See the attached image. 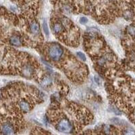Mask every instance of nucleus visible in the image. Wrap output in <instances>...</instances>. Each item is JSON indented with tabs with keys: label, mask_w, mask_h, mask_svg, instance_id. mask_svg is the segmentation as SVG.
<instances>
[{
	"label": "nucleus",
	"mask_w": 135,
	"mask_h": 135,
	"mask_svg": "<svg viewBox=\"0 0 135 135\" xmlns=\"http://www.w3.org/2000/svg\"><path fill=\"white\" fill-rule=\"evenodd\" d=\"M49 54L53 60L58 61L63 54V49L58 44H53L49 47Z\"/></svg>",
	"instance_id": "f257e3e1"
},
{
	"label": "nucleus",
	"mask_w": 135,
	"mask_h": 135,
	"mask_svg": "<svg viewBox=\"0 0 135 135\" xmlns=\"http://www.w3.org/2000/svg\"><path fill=\"white\" fill-rule=\"evenodd\" d=\"M56 128L58 131L63 132H69L71 130V124L68 120L62 119L60 120V122L58 123Z\"/></svg>",
	"instance_id": "f03ea898"
},
{
	"label": "nucleus",
	"mask_w": 135,
	"mask_h": 135,
	"mask_svg": "<svg viewBox=\"0 0 135 135\" xmlns=\"http://www.w3.org/2000/svg\"><path fill=\"white\" fill-rule=\"evenodd\" d=\"M2 131L4 134H12L14 133V128L10 124L8 123H5L2 125Z\"/></svg>",
	"instance_id": "7ed1b4c3"
},
{
	"label": "nucleus",
	"mask_w": 135,
	"mask_h": 135,
	"mask_svg": "<svg viewBox=\"0 0 135 135\" xmlns=\"http://www.w3.org/2000/svg\"><path fill=\"white\" fill-rule=\"evenodd\" d=\"M30 31L35 35H37L40 32V28H39V25L37 22H33L30 25Z\"/></svg>",
	"instance_id": "20e7f679"
},
{
	"label": "nucleus",
	"mask_w": 135,
	"mask_h": 135,
	"mask_svg": "<svg viewBox=\"0 0 135 135\" xmlns=\"http://www.w3.org/2000/svg\"><path fill=\"white\" fill-rule=\"evenodd\" d=\"M10 43L13 45L20 46L21 45V40L18 36H12L10 38Z\"/></svg>",
	"instance_id": "39448f33"
},
{
	"label": "nucleus",
	"mask_w": 135,
	"mask_h": 135,
	"mask_svg": "<svg viewBox=\"0 0 135 135\" xmlns=\"http://www.w3.org/2000/svg\"><path fill=\"white\" fill-rule=\"evenodd\" d=\"M20 107L25 112H28V111L30 110V105L27 102L25 101H22L20 103Z\"/></svg>",
	"instance_id": "423d86ee"
},
{
	"label": "nucleus",
	"mask_w": 135,
	"mask_h": 135,
	"mask_svg": "<svg viewBox=\"0 0 135 135\" xmlns=\"http://www.w3.org/2000/svg\"><path fill=\"white\" fill-rule=\"evenodd\" d=\"M63 26L60 23H56L53 26V31L55 33H60L63 30Z\"/></svg>",
	"instance_id": "0eeeda50"
},
{
	"label": "nucleus",
	"mask_w": 135,
	"mask_h": 135,
	"mask_svg": "<svg viewBox=\"0 0 135 135\" xmlns=\"http://www.w3.org/2000/svg\"><path fill=\"white\" fill-rule=\"evenodd\" d=\"M32 72H33V70H32V68L30 66H26L23 69V74L25 76H30L32 74Z\"/></svg>",
	"instance_id": "6e6552de"
},
{
	"label": "nucleus",
	"mask_w": 135,
	"mask_h": 135,
	"mask_svg": "<svg viewBox=\"0 0 135 135\" xmlns=\"http://www.w3.org/2000/svg\"><path fill=\"white\" fill-rule=\"evenodd\" d=\"M51 79L49 77H45L41 82V85L43 86H47L51 83Z\"/></svg>",
	"instance_id": "1a4fd4ad"
},
{
	"label": "nucleus",
	"mask_w": 135,
	"mask_h": 135,
	"mask_svg": "<svg viewBox=\"0 0 135 135\" xmlns=\"http://www.w3.org/2000/svg\"><path fill=\"white\" fill-rule=\"evenodd\" d=\"M43 28L44 33L45 34V35L47 36V37H49V28H48L47 24V22H46L45 20H44L43 23Z\"/></svg>",
	"instance_id": "9d476101"
},
{
	"label": "nucleus",
	"mask_w": 135,
	"mask_h": 135,
	"mask_svg": "<svg viewBox=\"0 0 135 135\" xmlns=\"http://www.w3.org/2000/svg\"><path fill=\"white\" fill-rule=\"evenodd\" d=\"M77 55L78 56V58L82 60L83 61H86V56L84 53H83L82 52H77Z\"/></svg>",
	"instance_id": "9b49d317"
},
{
	"label": "nucleus",
	"mask_w": 135,
	"mask_h": 135,
	"mask_svg": "<svg viewBox=\"0 0 135 135\" xmlns=\"http://www.w3.org/2000/svg\"><path fill=\"white\" fill-rule=\"evenodd\" d=\"M128 33L132 36L134 35V26H130L128 28Z\"/></svg>",
	"instance_id": "f8f14e48"
},
{
	"label": "nucleus",
	"mask_w": 135,
	"mask_h": 135,
	"mask_svg": "<svg viewBox=\"0 0 135 135\" xmlns=\"http://www.w3.org/2000/svg\"><path fill=\"white\" fill-rule=\"evenodd\" d=\"M87 21L88 19L86 17H81V18H80V22H81V23H82V24H85L86 22H87Z\"/></svg>",
	"instance_id": "ddd939ff"
},
{
	"label": "nucleus",
	"mask_w": 135,
	"mask_h": 135,
	"mask_svg": "<svg viewBox=\"0 0 135 135\" xmlns=\"http://www.w3.org/2000/svg\"><path fill=\"white\" fill-rule=\"evenodd\" d=\"M95 81H96V82H97V83H99V82H100V79H99V77L97 78V76L95 77Z\"/></svg>",
	"instance_id": "4468645a"
}]
</instances>
